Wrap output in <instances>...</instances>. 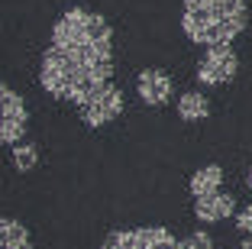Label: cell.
Returning a JSON list of instances; mask_svg holds the SVG:
<instances>
[{
    "instance_id": "ba28073f",
    "label": "cell",
    "mask_w": 252,
    "mask_h": 249,
    "mask_svg": "<svg viewBox=\"0 0 252 249\" xmlns=\"http://www.w3.org/2000/svg\"><path fill=\"white\" fill-rule=\"evenodd\" d=\"M194 217L200 223H220L226 217H236V198L226 191H214L204 198H194Z\"/></svg>"
},
{
    "instance_id": "7c38bea8",
    "label": "cell",
    "mask_w": 252,
    "mask_h": 249,
    "mask_svg": "<svg viewBox=\"0 0 252 249\" xmlns=\"http://www.w3.org/2000/svg\"><path fill=\"white\" fill-rule=\"evenodd\" d=\"M13 149V169L16 172H32L36 169V162H39V149L32 146V142H16V146H10Z\"/></svg>"
},
{
    "instance_id": "30bf717a",
    "label": "cell",
    "mask_w": 252,
    "mask_h": 249,
    "mask_svg": "<svg viewBox=\"0 0 252 249\" xmlns=\"http://www.w3.org/2000/svg\"><path fill=\"white\" fill-rule=\"evenodd\" d=\"M220 184H223V169H220V165H204V169H197L191 175L188 188H191L194 198H204V194L220 191Z\"/></svg>"
},
{
    "instance_id": "8fae6325",
    "label": "cell",
    "mask_w": 252,
    "mask_h": 249,
    "mask_svg": "<svg viewBox=\"0 0 252 249\" xmlns=\"http://www.w3.org/2000/svg\"><path fill=\"white\" fill-rule=\"evenodd\" d=\"M178 117L188 120V123H194V120H207L210 117V101L200 91H185V94L178 97Z\"/></svg>"
},
{
    "instance_id": "9c48e42d",
    "label": "cell",
    "mask_w": 252,
    "mask_h": 249,
    "mask_svg": "<svg viewBox=\"0 0 252 249\" xmlns=\"http://www.w3.org/2000/svg\"><path fill=\"white\" fill-rule=\"evenodd\" d=\"M0 249H32V236L20 220L3 217L0 220Z\"/></svg>"
},
{
    "instance_id": "2e32d148",
    "label": "cell",
    "mask_w": 252,
    "mask_h": 249,
    "mask_svg": "<svg viewBox=\"0 0 252 249\" xmlns=\"http://www.w3.org/2000/svg\"><path fill=\"white\" fill-rule=\"evenodd\" d=\"M246 181H249V188H252V169H249V175H246Z\"/></svg>"
},
{
    "instance_id": "3957f363",
    "label": "cell",
    "mask_w": 252,
    "mask_h": 249,
    "mask_svg": "<svg viewBox=\"0 0 252 249\" xmlns=\"http://www.w3.org/2000/svg\"><path fill=\"white\" fill-rule=\"evenodd\" d=\"M100 249H178V240L168 227H133L107 233Z\"/></svg>"
},
{
    "instance_id": "5bb4252c",
    "label": "cell",
    "mask_w": 252,
    "mask_h": 249,
    "mask_svg": "<svg viewBox=\"0 0 252 249\" xmlns=\"http://www.w3.org/2000/svg\"><path fill=\"white\" fill-rule=\"evenodd\" d=\"M236 230H239V233H246V236L252 233V204L243 207V211L236 213Z\"/></svg>"
},
{
    "instance_id": "7a4b0ae2",
    "label": "cell",
    "mask_w": 252,
    "mask_h": 249,
    "mask_svg": "<svg viewBox=\"0 0 252 249\" xmlns=\"http://www.w3.org/2000/svg\"><path fill=\"white\" fill-rule=\"evenodd\" d=\"M246 23V0H185L181 7V33L197 45H230Z\"/></svg>"
},
{
    "instance_id": "8992f818",
    "label": "cell",
    "mask_w": 252,
    "mask_h": 249,
    "mask_svg": "<svg viewBox=\"0 0 252 249\" xmlns=\"http://www.w3.org/2000/svg\"><path fill=\"white\" fill-rule=\"evenodd\" d=\"M0 104H3V113H0V142L3 146H16V142H23V136L30 130V110H26L23 97L10 84L0 88Z\"/></svg>"
},
{
    "instance_id": "9a60e30c",
    "label": "cell",
    "mask_w": 252,
    "mask_h": 249,
    "mask_svg": "<svg viewBox=\"0 0 252 249\" xmlns=\"http://www.w3.org/2000/svg\"><path fill=\"white\" fill-rule=\"evenodd\" d=\"M239 249H252V233H249V236H246V240H243V243H239Z\"/></svg>"
},
{
    "instance_id": "4fadbf2b",
    "label": "cell",
    "mask_w": 252,
    "mask_h": 249,
    "mask_svg": "<svg viewBox=\"0 0 252 249\" xmlns=\"http://www.w3.org/2000/svg\"><path fill=\"white\" fill-rule=\"evenodd\" d=\"M178 249H214V240L200 230V233H191L185 240H178Z\"/></svg>"
},
{
    "instance_id": "277c9868",
    "label": "cell",
    "mask_w": 252,
    "mask_h": 249,
    "mask_svg": "<svg viewBox=\"0 0 252 249\" xmlns=\"http://www.w3.org/2000/svg\"><path fill=\"white\" fill-rule=\"evenodd\" d=\"M239 71V55L236 49L230 45H207L204 52V59L197 62V81L200 84H207V88H223V84H230Z\"/></svg>"
},
{
    "instance_id": "6da1fadb",
    "label": "cell",
    "mask_w": 252,
    "mask_h": 249,
    "mask_svg": "<svg viewBox=\"0 0 252 249\" xmlns=\"http://www.w3.org/2000/svg\"><path fill=\"white\" fill-rule=\"evenodd\" d=\"M113 78V30L107 16L71 7L55 20L39 62V84L55 101L78 104Z\"/></svg>"
},
{
    "instance_id": "52a82bcc",
    "label": "cell",
    "mask_w": 252,
    "mask_h": 249,
    "mask_svg": "<svg viewBox=\"0 0 252 249\" xmlns=\"http://www.w3.org/2000/svg\"><path fill=\"white\" fill-rule=\"evenodd\" d=\"M136 91H139L142 104H149V107H165V104L171 101L175 84H171V78L162 68H142L139 78H136Z\"/></svg>"
},
{
    "instance_id": "5b68a950",
    "label": "cell",
    "mask_w": 252,
    "mask_h": 249,
    "mask_svg": "<svg viewBox=\"0 0 252 249\" xmlns=\"http://www.w3.org/2000/svg\"><path fill=\"white\" fill-rule=\"evenodd\" d=\"M120 113H123V91H120L117 84H110V81L78 104V117H81L88 126H94V130L113 123Z\"/></svg>"
}]
</instances>
